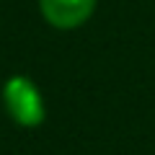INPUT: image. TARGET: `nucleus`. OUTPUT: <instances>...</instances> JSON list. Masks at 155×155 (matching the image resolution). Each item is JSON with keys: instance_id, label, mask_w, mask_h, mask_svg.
<instances>
[{"instance_id": "f257e3e1", "label": "nucleus", "mask_w": 155, "mask_h": 155, "mask_svg": "<svg viewBox=\"0 0 155 155\" xmlns=\"http://www.w3.org/2000/svg\"><path fill=\"white\" fill-rule=\"evenodd\" d=\"M3 104L18 127L34 129L44 122V98L36 83L26 75H13L3 85Z\"/></svg>"}, {"instance_id": "f03ea898", "label": "nucleus", "mask_w": 155, "mask_h": 155, "mask_svg": "<svg viewBox=\"0 0 155 155\" xmlns=\"http://www.w3.org/2000/svg\"><path fill=\"white\" fill-rule=\"evenodd\" d=\"M39 11L49 26L72 31L93 16L96 0H39Z\"/></svg>"}]
</instances>
